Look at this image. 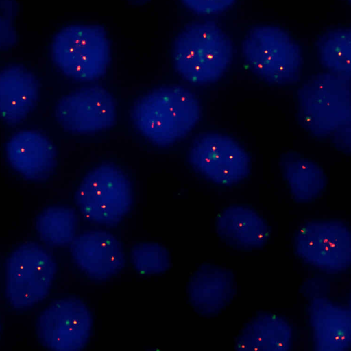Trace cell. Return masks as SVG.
Listing matches in <instances>:
<instances>
[{
    "mask_svg": "<svg viewBox=\"0 0 351 351\" xmlns=\"http://www.w3.org/2000/svg\"><path fill=\"white\" fill-rule=\"evenodd\" d=\"M201 114L196 96L179 86L154 89L135 103L132 117L139 132L152 143L166 146L184 137Z\"/></svg>",
    "mask_w": 351,
    "mask_h": 351,
    "instance_id": "obj_1",
    "label": "cell"
},
{
    "mask_svg": "<svg viewBox=\"0 0 351 351\" xmlns=\"http://www.w3.org/2000/svg\"><path fill=\"white\" fill-rule=\"evenodd\" d=\"M172 60L178 74L190 83L218 81L233 58L229 36L215 23L201 21L185 27L173 44Z\"/></svg>",
    "mask_w": 351,
    "mask_h": 351,
    "instance_id": "obj_2",
    "label": "cell"
},
{
    "mask_svg": "<svg viewBox=\"0 0 351 351\" xmlns=\"http://www.w3.org/2000/svg\"><path fill=\"white\" fill-rule=\"evenodd\" d=\"M54 64L67 77L91 81L101 77L111 59L105 29L96 24H71L58 31L51 46Z\"/></svg>",
    "mask_w": 351,
    "mask_h": 351,
    "instance_id": "obj_3",
    "label": "cell"
},
{
    "mask_svg": "<svg viewBox=\"0 0 351 351\" xmlns=\"http://www.w3.org/2000/svg\"><path fill=\"white\" fill-rule=\"evenodd\" d=\"M241 54L253 73L271 84L291 83L301 70L299 45L286 30L278 26L252 27L242 42Z\"/></svg>",
    "mask_w": 351,
    "mask_h": 351,
    "instance_id": "obj_4",
    "label": "cell"
},
{
    "mask_svg": "<svg viewBox=\"0 0 351 351\" xmlns=\"http://www.w3.org/2000/svg\"><path fill=\"white\" fill-rule=\"evenodd\" d=\"M350 80L330 72L321 73L300 88V117L311 132L327 136L350 125Z\"/></svg>",
    "mask_w": 351,
    "mask_h": 351,
    "instance_id": "obj_5",
    "label": "cell"
},
{
    "mask_svg": "<svg viewBox=\"0 0 351 351\" xmlns=\"http://www.w3.org/2000/svg\"><path fill=\"white\" fill-rule=\"evenodd\" d=\"M132 201L130 182L112 165L97 166L80 182L75 202L82 214L96 223L112 226L129 211Z\"/></svg>",
    "mask_w": 351,
    "mask_h": 351,
    "instance_id": "obj_6",
    "label": "cell"
},
{
    "mask_svg": "<svg viewBox=\"0 0 351 351\" xmlns=\"http://www.w3.org/2000/svg\"><path fill=\"white\" fill-rule=\"evenodd\" d=\"M56 263L48 251L35 243L16 248L6 261L5 293L15 308L30 307L49 293Z\"/></svg>",
    "mask_w": 351,
    "mask_h": 351,
    "instance_id": "obj_7",
    "label": "cell"
},
{
    "mask_svg": "<svg viewBox=\"0 0 351 351\" xmlns=\"http://www.w3.org/2000/svg\"><path fill=\"white\" fill-rule=\"evenodd\" d=\"M193 167L213 182L231 186L250 173V158L233 138L220 133H208L197 138L189 151Z\"/></svg>",
    "mask_w": 351,
    "mask_h": 351,
    "instance_id": "obj_8",
    "label": "cell"
},
{
    "mask_svg": "<svg viewBox=\"0 0 351 351\" xmlns=\"http://www.w3.org/2000/svg\"><path fill=\"white\" fill-rule=\"evenodd\" d=\"M92 315L80 300L69 298L52 302L40 314L37 333L41 343L55 351H78L86 344Z\"/></svg>",
    "mask_w": 351,
    "mask_h": 351,
    "instance_id": "obj_9",
    "label": "cell"
},
{
    "mask_svg": "<svg viewBox=\"0 0 351 351\" xmlns=\"http://www.w3.org/2000/svg\"><path fill=\"white\" fill-rule=\"evenodd\" d=\"M295 245L303 261L319 269L341 271L350 265V233L341 222L306 223L297 232Z\"/></svg>",
    "mask_w": 351,
    "mask_h": 351,
    "instance_id": "obj_10",
    "label": "cell"
},
{
    "mask_svg": "<svg viewBox=\"0 0 351 351\" xmlns=\"http://www.w3.org/2000/svg\"><path fill=\"white\" fill-rule=\"evenodd\" d=\"M55 114L66 130L90 134L111 127L115 122L116 108L112 95L106 90L89 86L62 97L56 106Z\"/></svg>",
    "mask_w": 351,
    "mask_h": 351,
    "instance_id": "obj_11",
    "label": "cell"
},
{
    "mask_svg": "<svg viewBox=\"0 0 351 351\" xmlns=\"http://www.w3.org/2000/svg\"><path fill=\"white\" fill-rule=\"evenodd\" d=\"M71 252L77 265L93 279H108L125 265L120 241L104 231H91L75 237L71 243Z\"/></svg>",
    "mask_w": 351,
    "mask_h": 351,
    "instance_id": "obj_12",
    "label": "cell"
},
{
    "mask_svg": "<svg viewBox=\"0 0 351 351\" xmlns=\"http://www.w3.org/2000/svg\"><path fill=\"white\" fill-rule=\"evenodd\" d=\"M5 152L12 167L28 180H45L56 167L53 144L36 131L23 130L14 134L6 145Z\"/></svg>",
    "mask_w": 351,
    "mask_h": 351,
    "instance_id": "obj_13",
    "label": "cell"
},
{
    "mask_svg": "<svg viewBox=\"0 0 351 351\" xmlns=\"http://www.w3.org/2000/svg\"><path fill=\"white\" fill-rule=\"evenodd\" d=\"M310 320L316 350L345 351L351 344V311L324 298L310 305Z\"/></svg>",
    "mask_w": 351,
    "mask_h": 351,
    "instance_id": "obj_14",
    "label": "cell"
},
{
    "mask_svg": "<svg viewBox=\"0 0 351 351\" xmlns=\"http://www.w3.org/2000/svg\"><path fill=\"white\" fill-rule=\"evenodd\" d=\"M38 84L34 75L19 66L0 71V119L9 125L21 122L37 101Z\"/></svg>",
    "mask_w": 351,
    "mask_h": 351,
    "instance_id": "obj_15",
    "label": "cell"
},
{
    "mask_svg": "<svg viewBox=\"0 0 351 351\" xmlns=\"http://www.w3.org/2000/svg\"><path fill=\"white\" fill-rule=\"evenodd\" d=\"M188 292L190 302L199 313H217L233 297V276L226 269L203 265L190 278Z\"/></svg>",
    "mask_w": 351,
    "mask_h": 351,
    "instance_id": "obj_16",
    "label": "cell"
},
{
    "mask_svg": "<svg viewBox=\"0 0 351 351\" xmlns=\"http://www.w3.org/2000/svg\"><path fill=\"white\" fill-rule=\"evenodd\" d=\"M216 230L226 242L237 248L249 250L262 246L269 230L254 210L243 206H230L217 218Z\"/></svg>",
    "mask_w": 351,
    "mask_h": 351,
    "instance_id": "obj_17",
    "label": "cell"
},
{
    "mask_svg": "<svg viewBox=\"0 0 351 351\" xmlns=\"http://www.w3.org/2000/svg\"><path fill=\"white\" fill-rule=\"evenodd\" d=\"M291 327L280 317L262 315L248 322L237 338L239 350H287L291 340Z\"/></svg>",
    "mask_w": 351,
    "mask_h": 351,
    "instance_id": "obj_18",
    "label": "cell"
},
{
    "mask_svg": "<svg viewBox=\"0 0 351 351\" xmlns=\"http://www.w3.org/2000/svg\"><path fill=\"white\" fill-rule=\"evenodd\" d=\"M282 169L291 195L298 202L314 199L324 188L326 178L323 169L310 160L288 158L282 160Z\"/></svg>",
    "mask_w": 351,
    "mask_h": 351,
    "instance_id": "obj_19",
    "label": "cell"
},
{
    "mask_svg": "<svg viewBox=\"0 0 351 351\" xmlns=\"http://www.w3.org/2000/svg\"><path fill=\"white\" fill-rule=\"evenodd\" d=\"M322 64L329 72L350 79L351 29L338 27L323 34L316 43Z\"/></svg>",
    "mask_w": 351,
    "mask_h": 351,
    "instance_id": "obj_20",
    "label": "cell"
},
{
    "mask_svg": "<svg viewBox=\"0 0 351 351\" xmlns=\"http://www.w3.org/2000/svg\"><path fill=\"white\" fill-rule=\"evenodd\" d=\"M36 226L44 243L53 247L64 246L75 237L77 218L71 208L51 206L39 215Z\"/></svg>",
    "mask_w": 351,
    "mask_h": 351,
    "instance_id": "obj_21",
    "label": "cell"
},
{
    "mask_svg": "<svg viewBox=\"0 0 351 351\" xmlns=\"http://www.w3.org/2000/svg\"><path fill=\"white\" fill-rule=\"evenodd\" d=\"M132 264L141 274H156L169 267V252L164 246L150 243H139L131 251Z\"/></svg>",
    "mask_w": 351,
    "mask_h": 351,
    "instance_id": "obj_22",
    "label": "cell"
},
{
    "mask_svg": "<svg viewBox=\"0 0 351 351\" xmlns=\"http://www.w3.org/2000/svg\"><path fill=\"white\" fill-rule=\"evenodd\" d=\"M13 1L2 0L0 5V49L12 46L16 38L13 25Z\"/></svg>",
    "mask_w": 351,
    "mask_h": 351,
    "instance_id": "obj_23",
    "label": "cell"
},
{
    "mask_svg": "<svg viewBox=\"0 0 351 351\" xmlns=\"http://www.w3.org/2000/svg\"><path fill=\"white\" fill-rule=\"evenodd\" d=\"M183 5L192 12L211 16L220 14L234 4L237 0H181Z\"/></svg>",
    "mask_w": 351,
    "mask_h": 351,
    "instance_id": "obj_24",
    "label": "cell"
},
{
    "mask_svg": "<svg viewBox=\"0 0 351 351\" xmlns=\"http://www.w3.org/2000/svg\"><path fill=\"white\" fill-rule=\"evenodd\" d=\"M132 1H134V2H136H136H138V3H140V2H141V1H144V2H145V1H147V0H132Z\"/></svg>",
    "mask_w": 351,
    "mask_h": 351,
    "instance_id": "obj_25",
    "label": "cell"
},
{
    "mask_svg": "<svg viewBox=\"0 0 351 351\" xmlns=\"http://www.w3.org/2000/svg\"><path fill=\"white\" fill-rule=\"evenodd\" d=\"M349 2H350V0H348Z\"/></svg>",
    "mask_w": 351,
    "mask_h": 351,
    "instance_id": "obj_26",
    "label": "cell"
}]
</instances>
